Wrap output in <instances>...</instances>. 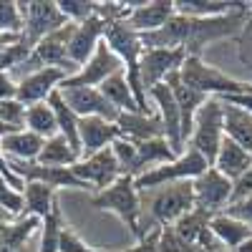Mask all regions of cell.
<instances>
[{
    "mask_svg": "<svg viewBox=\"0 0 252 252\" xmlns=\"http://www.w3.org/2000/svg\"><path fill=\"white\" fill-rule=\"evenodd\" d=\"M224 212L229 217H235V220H240V222H245V224L252 227V194H247L242 199H235L232 204L224 209Z\"/></svg>",
    "mask_w": 252,
    "mask_h": 252,
    "instance_id": "cell-40",
    "label": "cell"
},
{
    "mask_svg": "<svg viewBox=\"0 0 252 252\" xmlns=\"http://www.w3.org/2000/svg\"><path fill=\"white\" fill-rule=\"evenodd\" d=\"M106 26L109 23L98 15L83 20V23H73V31H71V38H68V58L76 66V71L103 43V38H106Z\"/></svg>",
    "mask_w": 252,
    "mask_h": 252,
    "instance_id": "cell-16",
    "label": "cell"
},
{
    "mask_svg": "<svg viewBox=\"0 0 252 252\" xmlns=\"http://www.w3.org/2000/svg\"><path fill=\"white\" fill-rule=\"evenodd\" d=\"M0 222H15V217H10L3 207H0Z\"/></svg>",
    "mask_w": 252,
    "mask_h": 252,
    "instance_id": "cell-46",
    "label": "cell"
},
{
    "mask_svg": "<svg viewBox=\"0 0 252 252\" xmlns=\"http://www.w3.org/2000/svg\"><path fill=\"white\" fill-rule=\"evenodd\" d=\"M222 101H227V103H235V106H240V109H245L247 114H252V83H250V89H247L245 94L227 96V98H222Z\"/></svg>",
    "mask_w": 252,
    "mask_h": 252,
    "instance_id": "cell-44",
    "label": "cell"
},
{
    "mask_svg": "<svg viewBox=\"0 0 252 252\" xmlns=\"http://www.w3.org/2000/svg\"><path fill=\"white\" fill-rule=\"evenodd\" d=\"M126 3V26L139 35L161 31L177 15L174 0H124Z\"/></svg>",
    "mask_w": 252,
    "mask_h": 252,
    "instance_id": "cell-10",
    "label": "cell"
},
{
    "mask_svg": "<svg viewBox=\"0 0 252 252\" xmlns=\"http://www.w3.org/2000/svg\"><path fill=\"white\" fill-rule=\"evenodd\" d=\"M149 103H152V111L159 116L161 121V129H164V136L166 141L172 144V149L177 154H182L187 149L184 144V134H182V114H179V106L174 101V94L166 83H159L149 91Z\"/></svg>",
    "mask_w": 252,
    "mask_h": 252,
    "instance_id": "cell-13",
    "label": "cell"
},
{
    "mask_svg": "<svg viewBox=\"0 0 252 252\" xmlns=\"http://www.w3.org/2000/svg\"><path fill=\"white\" fill-rule=\"evenodd\" d=\"M247 13L252 15V0H250V3H247Z\"/></svg>",
    "mask_w": 252,
    "mask_h": 252,
    "instance_id": "cell-47",
    "label": "cell"
},
{
    "mask_svg": "<svg viewBox=\"0 0 252 252\" xmlns=\"http://www.w3.org/2000/svg\"><path fill=\"white\" fill-rule=\"evenodd\" d=\"M209 235L217 240L220 247H224L227 252H235L245 240L252 237V227L235 217H229L227 212H222L209 220Z\"/></svg>",
    "mask_w": 252,
    "mask_h": 252,
    "instance_id": "cell-24",
    "label": "cell"
},
{
    "mask_svg": "<svg viewBox=\"0 0 252 252\" xmlns=\"http://www.w3.org/2000/svg\"><path fill=\"white\" fill-rule=\"evenodd\" d=\"M40 220L18 217L15 222H0V252H38Z\"/></svg>",
    "mask_w": 252,
    "mask_h": 252,
    "instance_id": "cell-20",
    "label": "cell"
},
{
    "mask_svg": "<svg viewBox=\"0 0 252 252\" xmlns=\"http://www.w3.org/2000/svg\"><path fill=\"white\" fill-rule=\"evenodd\" d=\"M10 169L23 182H40V184L51 187L53 192H58V189H86L89 192V187L73 174L71 166H63L61 169V166H43L38 161H28V164L10 161Z\"/></svg>",
    "mask_w": 252,
    "mask_h": 252,
    "instance_id": "cell-18",
    "label": "cell"
},
{
    "mask_svg": "<svg viewBox=\"0 0 252 252\" xmlns=\"http://www.w3.org/2000/svg\"><path fill=\"white\" fill-rule=\"evenodd\" d=\"M66 227V217H63L61 207L56 204L46 220H40L38 229V252H61V235Z\"/></svg>",
    "mask_w": 252,
    "mask_h": 252,
    "instance_id": "cell-34",
    "label": "cell"
},
{
    "mask_svg": "<svg viewBox=\"0 0 252 252\" xmlns=\"http://www.w3.org/2000/svg\"><path fill=\"white\" fill-rule=\"evenodd\" d=\"M20 10H23V33H20V40L31 51L46 35H51L53 31L68 23L63 18V13L58 10L56 0H28V3H20Z\"/></svg>",
    "mask_w": 252,
    "mask_h": 252,
    "instance_id": "cell-7",
    "label": "cell"
},
{
    "mask_svg": "<svg viewBox=\"0 0 252 252\" xmlns=\"http://www.w3.org/2000/svg\"><path fill=\"white\" fill-rule=\"evenodd\" d=\"M56 3L68 23H83V20L94 18L98 8L96 0H56Z\"/></svg>",
    "mask_w": 252,
    "mask_h": 252,
    "instance_id": "cell-36",
    "label": "cell"
},
{
    "mask_svg": "<svg viewBox=\"0 0 252 252\" xmlns=\"http://www.w3.org/2000/svg\"><path fill=\"white\" fill-rule=\"evenodd\" d=\"M23 199H26V212L23 217H35V220H46L51 215V209L58 204L56 192L51 187L40 184V182H26L23 187Z\"/></svg>",
    "mask_w": 252,
    "mask_h": 252,
    "instance_id": "cell-30",
    "label": "cell"
},
{
    "mask_svg": "<svg viewBox=\"0 0 252 252\" xmlns=\"http://www.w3.org/2000/svg\"><path fill=\"white\" fill-rule=\"evenodd\" d=\"M58 94L63 96V101L71 106V111L78 119H86V116H98V119H109L116 121L119 111L106 101L98 89H89V86H61Z\"/></svg>",
    "mask_w": 252,
    "mask_h": 252,
    "instance_id": "cell-17",
    "label": "cell"
},
{
    "mask_svg": "<svg viewBox=\"0 0 252 252\" xmlns=\"http://www.w3.org/2000/svg\"><path fill=\"white\" fill-rule=\"evenodd\" d=\"M242 8L245 3H235V0H174L177 15L187 18H220Z\"/></svg>",
    "mask_w": 252,
    "mask_h": 252,
    "instance_id": "cell-29",
    "label": "cell"
},
{
    "mask_svg": "<svg viewBox=\"0 0 252 252\" xmlns=\"http://www.w3.org/2000/svg\"><path fill=\"white\" fill-rule=\"evenodd\" d=\"M194 209L192 182H174L157 189L141 192V229L149 235L152 229L174 227L184 215Z\"/></svg>",
    "mask_w": 252,
    "mask_h": 252,
    "instance_id": "cell-2",
    "label": "cell"
},
{
    "mask_svg": "<svg viewBox=\"0 0 252 252\" xmlns=\"http://www.w3.org/2000/svg\"><path fill=\"white\" fill-rule=\"evenodd\" d=\"M71 31H73V23H66L63 28L53 31L51 35H46L40 43L31 51V58L23 63L26 66V73L28 71H35V68H61L66 73H76V66L68 58V38H71Z\"/></svg>",
    "mask_w": 252,
    "mask_h": 252,
    "instance_id": "cell-9",
    "label": "cell"
},
{
    "mask_svg": "<svg viewBox=\"0 0 252 252\" xmlns=\"http://www.w3.org/2000/svg\"><path fill=\"white\" fill-rule=\"evenodd\" d=\"M212 166L220 174H224L229 182H237L242 174H247V169L252 166V154H247L240 144H235L232 139L224 136V141L220 146V152H217Z\"/></svg>",
    "mask_w": 252,
    "mask_h": 252,
    "instance_id": "cell-25",
    "label": "cell"
},
{
    "mask_svg": "<svg viewBox=\"0 0 252 252\" xmlns=\"http://www.w3.org/2000/svg\"><path fill=\"white\" fill-rule=\"evenodd\" d=\"M0 207L5 209L10 217H23L26 212V199H23V189H15L3 174H0Z\"/></svg>",
    "mask_w": 252,
    "mask_h": 252,
    "instance_id": "cell-37",
    "label": "cell"
},
{
    "mask_svg": "<svg viewBox=\"0 0 252 252\" xmlns=\"http://www.w3.org/2000/svg\"><path fill=\"white\" fill-rule=\"evenodd\" d=\"M91 204L98 212H109L119 222L129 227L136 242L144 240L141 229V192L136 189V182L131 177H119L111 187L101 189V192L91 194Z\"/></svg>",
    "mask_w": 252,
    "mask_h": 252,
    "instance_id": "cell-3",
    "label": "cell"
},
{
    "mask_svg": "<svg viewBox=\"0 0 252 252\" xmlns=\"http://www.w3.org/2000/svg\"><path fill=\"white\" fill-rule=\"evenodd\" d=\"M166 86L172 89L174 101H177V106H179V114H182V134H184V144H187L189 134H192L194 116H197L199 106L207 101V96L199 94V91H194L192 86H187V83L179 78V73H174L169 81H166Z\"/></svg>",
    "mask_w": 252,
    "mask_h": 252,
    "instance_id": "cell-22",
    "label": "cell"
},
{
    "mask_svg": "<svg viewBox=\"0 0 252 252\" xmlns=\"http://www.w3.org/2000/svg\"><path fill=\"white\" fill-rule=\"evenodd\" d=\"M192 187H194V209L204 212L207 217L222 215L232 202V192H235V182H229L224 174H220L215 166H209L204 174H199L192 182Z\"/></svg>",
    "mask_w": 252,
    "mask_h": 252,
    "instance_id": "cell-8",
    "label": "cell"
},
{
    "mask_svg": "<svg viewBox=\"0 0 252 252\" xmlns=\"http://www.w3.org/2000/svg\"><path fill=\"white\" fill-rule=\"evenodd\" d=\"M187 53L184 51H172V48H144L141 63H139V76L141 86L149 96V91L159 83H166L174 73H179Z\"/></svg>",
    "mask_w": 252,
    "mask_h": 252,
    "instance_id": "cell-12",
    "label": "cell"
},
{
    "mask_svg": "<svg viewBox=\"0 0 252 252\" xmlns=\"http://www.w3.org/2000/svg\"><path fill=\"white\" fill-rule=\"evenodd\" d=\"M247 18H250L247 3L242 10L220 15V18L174 15L161 31L141 35V40H144V48H172V51H184L187 56H202V51L209 43L237 38L247 23Z\"/></svg>",
    "mask_w": 252,
    "mask_h": 252,
    "instance_id": "cell-1",
    "label": "cell"
},
{
    "mask_svg": "<svg viewBox=\"0 0 252 252\" xmlns=\"http://www.w3.org/2000/svg\"><path fill=\"white\" fill-rule=\"evenodd\" d=\"M0 126L8 131H18L26 126V106L18 98L0 101Z\"/></svg>",
    "mask_w": 252,
    "mask_h": 252,
    "instance_id": "cell-38",
    "label": "cell"
},
{
    "mask_svg": "<svg viewBox=\"0 0 252 252\" xmlns=\"http://www.w3.org/2000/svg\"><path fill=\"white\" fill-rule=\"evenodd\" d=\"M209 169L207 159H202L194 149H184L177 159L159 164L154 169L144 172L141 177H136V189L139 192H146V189H157L164 184H174V182H194L199 174H204Z\"/></svg>",
    "mask_w": 252,
    "mask_h": 252,
    "instance_id": "cell-6",
    "label": "cell"
},
{
    "mask_svg": "<svg viewBox=\"0 0 252 252\" xmlns=\"http://www.w3.org/2000/svg\"><path fill=\"white\" fill-rule=\"evenodd\" d=\"M43 141L35 136L33 131L28 129H18V131H10L0 139V146H3V154L8 161H18V164H28V161H35L40 149H43Z\"/></svg>",
    "mask_w": 252,
    "mask_h": 252,
    "instance_id": "cell-23",
    "label": "cell"
},
{
    "mask_svg": "<svg viewBox=\"0 0 252 252\" xmlns=\"http://www.w3.org/2000/svg\"><path fill=\"white\" fill-rule=\"evenodd\" d=\"M71 73L61 71V68H35L28 71L18 78V101L23 106H33V103H43L48 101L58 89L61 83L66 81Z\"/></svg>",
    "mask_w": 252,
    "mask_h": 252,
    "instance_id": "cell-14",
    "label": "cell"
},
{
    "mask_svg": "<svg viewBox=\"0 0 252 252\" xmlns=\"http://www.w3.org/2000/svg\"><path fill=\"white\" fill-rule=\"evenodd\" d=\"M98 91L106 96V101L111 103L119 114H136V111H141L139 101H136V96H134V91L129 86V81H126L124 68L119 73H114L111 78L103 81L101 86H98ZM146 114H149V111H146Z\"/></svg>",
    "mask_w": 252,
    "mask_h": 252,
    "instance_id": "cell-26",
    "label": "cell"
},
{
    "mask_svg": "<svg viewBox=\"0 0 252 252\" xmlns=\"http://www.w3.org/2000/svg\"><path fill=\"white\" fill-rule=\"evenodd\" d=\"M23 33V10L15 0H0V35L20 38Z\"/></svg>",
    "mask_w": 252,
    "mask_h": 252,
    "instance_id": "cell-35",
    "label": "cell"
},
{
    "mask_svg": "<svg viewBox=\"0 0 252 252\" xmlns=\"http://www.w3.org/2000/svg\"><path fill=\"white\" fill-rule=\"evenodd\" d=\"M119 124V131L124 139H131V141H149V139H161L164 129H161V121L154 111H136V114H119L116 119ZM166 139V136H164Z\"/></svg>",
    "mask_w": 252,
    "mask_h": 252,
    "instance_id": "cell-21",
    "label": "cell"
},
{
    "mask_svg": "<svg viewBox=\"0 0 252 252\" xmlns=\"http://www.w3.org/2000/svg\"><path fill=\"white\" fill-rule=\"evenodd\" d=\"M18 98V78H13L10 71H0V101Z\"/></svg>",
    "mask_w": 252,
    "mask_h": 252,
    "instance_id": "cell-42",
    "label": "cell"
},
{
    "mask_svg": "<svg viewBox=\"0 0 252 252\" xmlns=\"http://www.w3.org/2000/svg\"><path fill=\"white\" fill-rule=\"evenodd\" d=\"M61 252H101V250H96L94 245H89V242L83 240L76 229L66 222V227H63V235H61Z\"/></svg>",
    "mask_w": 252,
    "mask_h": 252,
    "instance_id": "cell-39",
    "label": "cell"
},
{
    "mask_svg": "<svg viewBox=\"0 0 252 252\" xmlns=\"http://www.w3.org/2000/svg\"><path fill=\"white\" fill-rule=\"evenodd\" d=\"M179 78L187 86H192L194 91L204 94L207 98H227V96L245 94L250 89V81H240L235 76H227L217 66L204 63L202 56H187L182 68H179Z\"/></svg>",
    "mask_w": 252,
    "mask_h": 252,
    "instance_id": "cell-4",
    "label": "cell"
},
{
    "mask_svg": "<svg viewBox=\"0 0 252 252\" xmlns=\"http://www.w3.org/2000/svg\"><path fill=\"white\" fill-rule=\"evenodd\" d=\"M23 129L33 131L40 139H51L58 134V124H56V114L51 109V103H33V106H26V126Z\"/></svg>",
    "mask_w": 252,
    "mask_h": 252,
    "instance_id": "cell-33",
    "label": "cell"
},
{
    "mask_svg": "<svg viewBox=\"0 0 252 252\" xmlns=\"http://www.w3.org/2000/svg\"><path fill=\"white\" fill-rule=\"evenodd\" d=\"M235 252H252V237H250V240H245V242H242Z\"/></svg>",
    "mask_w": 252,
    "mask_h": 252,
    "instance_id": "cell-45",
    "label": "cell"
},
{
    "mask_svg": "<svg viewBox=\"0 0 252 252\" xmlns=\"http://www.w3.org/2000/svg\"><path fill=\"white\" fill-rule=\"evenodd\" d=\"M237 38H240V61L252 68V15L247 18V23Z\"/></svg>",
    "mask_w": 252,
    "mask_h": 252,
    "instance_id": "cell-41",
    "label": "cell"
},
{
    "mask_svg": "<svg viewBox=\"0 0 252 252\" xmlns=\"http://www.w3.org/2000/svg\"><path fill=\"white\" fill-rule=\"evenodd\" d=\"M179 154L172 149V144L166 141L164 136L161 139H149V141H136V177H141L144 172H149L154 169V166L159 164H166V161H172L177 159Z\"/></svg>",
    "mask_w": 252,
    "mask_h": 252,
    "instance_id": "cell-27",
    "label": "cell"
},
{
    "mask_svg": "<svg viewBox=\"0 0 252 252\" xmlns=\"http://www.w3.org/2000/svg\"><path fill=\"white\" fill-rule=\"evenodd\" d=\"M121 136L119 124L109 119H98V116H86L78 121V146H81V159L91 157L101 149L109 146Z\"/></svg>",
    "mask_w": 252,
    "mask_h": 252,
    "instance_id": "cell-19",
    "label": "cell"
},
{
    "mask_svg": "<svg viewBox=\"0 0 252 252\" xmlns=\"http://www.w3.org/2000/svg\"><path fill=\"white\" fill-rule=\"evenodd\" d=\"M78 159H81V154L61 134H56V136L43 141V149H40L35 161L43 164V166H61L63 169V166H73Z\"/></svg>",
    "mask_w": 252,
    "mask_h": 252,
    "instance_id": "cell-31",
    "label": "cell"
},
{
    "mask_svg": "<svg viewBox=\"0 0 252 252\" xmlns=\"http://www.w3.org/2000/svg\"><path fill=\"white\" fill-rule=\"evenodd\" d=\"M124 66H121V61L116 58V53L106 46V43H101L96 48V53L83 63V66L68 76L66 81L61 83V86H89V89H98L106 78H111L114 73H119Z\"/></svg>",
    "mask_w": 252,
    "mask_h": 252,
    "instance_id": "cell-15",
    "label": "cell"
},
{
    "mask_svg": "<svg viewBox=\"0 0 252 252\" xmlns=\"http://www.w3.org/2000/svg\"><path fill=\"white\" fill-rule=\"evenodd\" d=\"M224 103V136L240 144L247 154H252V114L235 103Z\"/></svg>",
    "mask_w": 252,
    "mask_h": 252,
    "instance_id": "cell-28",
    "label": "cell"
},
{
    "mask_svg": "<svg viewBox=\"0 0 252 252\" xmlns=\"http://www.w3.org/2000/svg\"><path fill=\"white\" fill-rule=\"evenodd\" d=\"M48 103H51V109H53V114H56V124H58V134L66 139L73 149L81 154V146H78V116L71 111V106L66 101H63V96L56 91L51 98H48Z\"/></svg>",
    "mask_w": 252,
    "mask_h": 252,
    "instance_id": "cell-32",
    "label": "cell"
},
{
    "mask_svg": "<svg viewBox=\"0 0 252 252\" xmlns=\"http://www.w3.org/2000/svg\"><path fill=\"white\" fill-rule=\"evenodd\" d=\"M71 169H73V174L83 184L89 187L91 194H96V192H101V189L111 187L119 177H124L121 174V166H119V161H116V157L111 152V146H109V149H101V152L91 154V157L78 159Z\"/></svg>",
    "mask_w": 252,
    "mask_h": 252,
    "instance_id": "cell-11",
    "label": "cell"
},
{
    "mask_svg": "<svg viewBox=\"0 0 252 252\" xmlns=\"http://www.w3.org/2000/svg\"><path fill=\"white\" fill-rule=\"evenodd\" d=\"M247 194H252V166L247 169V174H242V177L235 182L232 202H235V199H242V197H247ZM232 202H229V204H232Z\"/></svg>",
    "mask_w": 252,
    "mask_h": 252,
    "instance_id": "cell-43",
    "label": "cell"
},
{
    "mask_svg": "<svg viewBox=\"0 0 252 252\" xmlns=\"http://www.w3.org/2000/svg\"><path fill=\"white\" fill-rule=\"evenodd\" d=\"M222 141H224V103L222 98H207L194 116L192 134L187 139V149H194L212 166Z\"/></svg>",
    "mask_w": 252,
    "mask_h": 252,
    "instance_id": "cell-5",
    "label": "cell"
}]
</instances>
